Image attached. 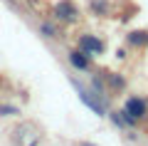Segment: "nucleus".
Returning a JSON list of instances; mask_svg holds the SVG:
<instances>
[{
  "label": "nucleus",
  "instance_id": "obj_1",
  "mask_svg": "<svg viewBox=\"0 0 148 146\" xmlns=\"http://www.w3.org/2000/svg\"><path fill=\"white\" fill-rule=\"evenodd\" d=\"M40 144V129L30 121L12 129V146H37Z\"/></svg>",
  "mask_w": 148,
  "mask_h": 146
},
{
  "label": "nucleus",
  "instance_id": "obj_2",
  "mask_svg": "<svg viewBox=\"0 0 148 146\" xmlns=\"http://www.w3.org/2000/svg\"><path fill=\"white\" fill-rule=\"evenodd\" d=\"M141 116H146V102H141V99H128V102H126V109H123V119H126L128 124H133V121L141 119Z\"/></svg>",
  "mask_w": 148,
  "mask_h": 146
},
{
  "label": "nucleus",
  "instance_id": "obj_3",
  "mask_svg": "<svg viewBox=\"0 0 148 146\" xmlns=\"http://www.w3.org/2000/svg\"><path fill=\"white\" fill-rule=\"evenodd\" d=\"M54 15L59 17V20H64V22H74L77 20V8H74V3H69V0H62L57 8H54Z\"/></svg>",
  "mask_w": 148,
  "mask_h": 146
},
{
  "label": "nucleus",
  "instance_id": "obj_4",
  "mask_svg": "<svg viewBox=\"0 0 148 146\" xmlns=\"http://www.w3.org/2000/svg\"><path fill=\"white\" fill-rule=\"evenodd\" d=\"M79 47L84 50V52H89V55H101V50H104V45H101L96 37H91V35H84L79 40Z\"/></svg>",
  "mask_w": 148,
  "mask_h": 146
},
{
  "label": "nucleus",
  "instance_id": "obj_5",
  "mask_svg": "<svg viewBox=\"0 0 148 146\" xmlns=\"http://www.w3.org/2000/svg\"><path fill=\"white\" fill-rule=\"evenodd\" d=\"M77 92H79V97H82V102H84L86 107H91V109H94L96 114H104V107H101L99 102H94V99H91V97H89V92H86L84 87H77Z\"/></svg>",
  "mask_w": 148,
  "mask_h": 146
},
{
  "label": "nucleus",
  "instance_id": "obj_6",
  "mask_svg": "<svg viewBox=\"0 0 148 146\" xmlns=\"http://www.w3.org/2000/svg\"><path fill=\"white\" fill-rule=\"evenodd\" d=\"M128 42H131V45H146L148 42V32H143V30H138V32H131V35H128Z\"/></svg>",
  "mask_w": 148,
  "mask_h": 146
},
{
  "label": "nucleus",
  "instance_id": "obj_7",
  "mask_svg": "<svg viewBox=\"0 0 148 146\" xmlns=\"http://www.w3.org/2000/svg\"><path fill=\"white\" fill-rule=\"evenodd\" d=\"M69 60H72V64H74V67L86 69V57H84V55H79V52H72V55H69Z\"/></svg>",
  "mask_w": 148,
  "mask_h": 146
}]
</instances>
